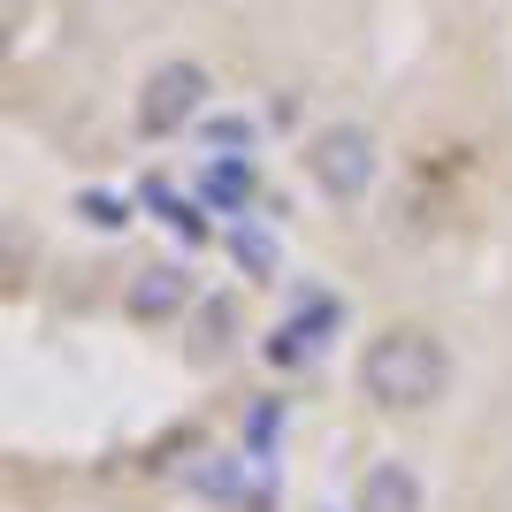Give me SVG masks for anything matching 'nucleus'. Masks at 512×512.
Wrapping results in <instances>:
<instances>
[{
  "label": "nucleus",
  "instance_id": "nucleus-1",
  "mask_svg": "<svg viewBox=\"0 0 512 512\" xmlns=\"http://www.w3.org/2000/svg\"><path fill=\"white\" fill-rule=\"evenodd\" d=\"M444 383H451V352L428 337V329H383V337L367 344V360H360V390L375 406H390V413L436 406Z\"/></svg>",
  "mask_w": 512,
  "mask_h": 512
},
{
  "label": "nucleus",
  "instance_id": "nucleus-2",
  "mask_svg": "<svg viewBox=\"0 0 512 512\" xmlns=\"http://www.w3.org/2000/svg\"><path fill=\"white\" fill-rule=\"evenodd\" d=\"M306 169H314V184L329 199H360L367 184H375V138H367L360 123L321 130L314 146H306Z\"/></svg>",
  "mask_w": 512,
  "mask_h": 512
},
{
  "label": "nucleus",
  "instance_id": "nucleus-3",
  "mask_svg": "<svg viewBox=\"0 0 512 512\" xmlns=\"http://www.w3.org/2000/svg\"><path fill=\"white\" fill-rule=\"evenodd\" d=\"M199 100H207V69L199 62H161L146 77V100H138V123L153 130V138H169V130H184L199 115Z\"/></svg>",
  "mask_w": 512,
  "mask_h": 512
},
{
  "label": "nucleus",
  "instance_id": "nucleus-4",
  "mask_svg": "<svg viewBox=\"0 0 512 512\" xmlns=\"http://www.w3.org/2000/svg\"><path fill=\"white\" fill-rule=\"evenodd\" d=\"M184 306H192V276L184 268H146V276L130 283V314L138 321H169Z\"/></svg>",
  "mask_w": 512,
  "mask_h": 512
},
{
  "label": "nucleus",
  "instance_id": "nucleus-5",
  "mask_svg": "<svg viewBox=\"0 0 512 512\" xmlns=\"http://www.w3.org/2000/svg\"><path fill=\"white\" fill-rule=\"evenodd\" d=\"M360 512H421V482H413V467H398V459L367 467L360 474Z\"/></svg>",
  "mask_w": 512,
  "mask_h": 512
},
{
  "label": "nucleus",
  "instance_id": "nucleus-6",
  "mask_svg": "<svg viewBox=\"0 0 512 512\" xmlns=\"http://www.w3.org/2000/svg\"><path fill=\"white\" fill-rule=\"evenodd\" d=\"M253 192H260L253 161H214V169H207V199H214V207H245Z\"/></svg>",
  "mask_w": 512,
  "mask_h": 512
},
{
  "label": "nucleus",
  "instance_id": "nucleus-7",
  "mask_svg": "<svg viewBox=\"0 0 512 512\" xmlns=\"http://www.w3.org/2000/svg\"><path fill=\"white\" fill-rule=\"evenodd\" d=\"M85 214H92V222H100V230H115V222H123L130 207H115V199H107V192H85Z\"/></svg>",
  "mask_w": 512,
  "mask_h": 512
},
{
  "label": "nucleus",
  "instance_id": "nucleus-8",
  "mask_svg": "<svg viewBox=\"0 0 512 512\" xmlns=\"http://www.w3.org/2000/svg\"><path fill=\"white\" fill-rule=\"evenodd\" d=\"M230 245H237V260H245V268H268V237H245V230H237Z\"/></svg>",
  "mask_w": 512,
  "mask_h": 512
}]
</instances>
